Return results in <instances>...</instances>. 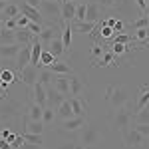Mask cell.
<instances>
[{
  "instance_id": "6da1fadb",
  "label": "cell",
  "mask_w": 149,
  "mask_h": 149,
  "mask_svg": "<svg viewBox=\"0 0 149 149\" xmlns=\"http://www.w3.org/2000/svg\"><path fill=\"white\" fill-rule=\"evenodd\" d=\"M38 10L42 12V16L46 18V20H50V24L48 26H62V2L60 0H42V4H40V8Z\"/></svg>"
},
{
  "instance_id": "7a4b0ae2",
  "label": "cell",
  "mask_w": 149,
  "mask_h": 149,
  "mask_svg": "<svg viewBox=\"0 0 149 149\" xmlns=\"http://www.w3.org/2000/svg\"><path fill=\"white\" fill-rule=\"evenodd\" d=\"M105 97H107V102L111 103L113 109L123 107V105H127V102H129V95H127L125 88H121V86H109L107 92H105Z\"/></svg>"
},
{
  "instance_id": "3957f363",
  "label": "cell",
  "mask_w": 149,
  "mask_h": 149,
  "mask_svg": "<svg viewBox=\"0 0 149 149\" xmlns=\"http://www.w3.org/2000/svg\"><path fill=\"white\" fill-rule=\"evenodd\" d=\"M111 123H113V127H117L121 131V135L131 129V113H129V107L127 105L115 109L113 115H111Z\"/></svg>"
},
{
  "instance_id": "277c9868",
  "label": "cell",
  "mask_w": 149,
  "mask_h": 149,
  "mask_svg": "<svg viewBox=\"0 0 149 149\" xmlns=\"http://www.w3.org/2000/svg\"><path fill=\"white\" fill-rule=\"evenodd\" d=\"M100 139H102V133H100V129L95 125H86L81 127V133H80V143L84 149L88 147H93V145H97L100 143Z\"/></svg>"
},
{
  "instance_id": "5b68a950",
  "label": "cell",
  "mask_w": 149,
  "mask_h": 149,
  "mask_svg": "<svg viewBox=\"0 0 149 149\" xmlns=\"http://www.w3.org/2000/svg\"><path fill=\"white\" fill-rule=\"evenodd\" d=\"M38 72H40V70L36 68V66H32V64H28V66H24L22 70H18L20 80H22L28 88H32L36 81H38Z\"/></svg>"
},
{
  "instance_id": "8992f818",
  "label": "cell",
  "mask_w": 149,
  "mask_h": 149,
  "mask_svg": "<svg viewBox=\"0 0 149 149\" xmlns=\"http://www.w3.org/2000/svg\"><path fill=\"white\" fill-rule=\"evenodd\" d=\"M58 36H62V26H44V30L38 34V40L42 42V44H50L54 38H58Z\"/></svg>"
},
{
  "instance_id": "52a82bcc",
  "label": "cell",
  "mask_w": 149,
  "mask_h": 149,
  "mask_svg": "<svg viewBox=\"0 0 149 149\" xmlns=\"http://www.w3.org/2000/svg\"><path fill=\"white\" fill-rule=\"evenodd\" d=\"M22 46L24 44H18V42H14V44H0V60H14L20 54Z\"/></svg>"
},
{
  "instance_id": "ba28073f",
  "label": "cell",
  "mask_w": 149,
  "mask_h": 149,
  "mask_svg": "<svg viewBox=\"0 0 149 149\" xmlns=\"http://www.w3.org/2000/svg\"><path fill=\"white\" fill-rule=\"evenodd\" d=\"M20 115V103L16 102H6L0 105V119H14V117H18Z\"/></svg>"
},
{
  "instance_id": "9c48e42d",
  "label": "cell",
  "mask_w": 149,
  "mask_h": 149,
  "mask_svg": "<svg viewBox=\"0 0 149 149\" xmlns=\"http://www.w3.org/2000/svg\"><path fill=\"white\" fill-rule=\"evenodd\" d=\"M46 95H48V103H46V105L54 107V109H58V107H60V103L64 102V100H68V97H66V95H64L62 92H58L54 86L46 88Z\"/></svg>"
},
{
  "instance_id": "30bf717a",
  "label": "cell",
  "mask_w": 149,
  "mask_h": 149,
  "mask_svg": "<svg viewBox=\"0 0 149 149\" xmlns=\"http://www.w3.org/2000/svg\"><path fill=\"white\" fill-rule=\"evenodd\" d=\"M88 125V119L84 117V115H74V117H70L66 121H62V127L66 129V131H78L81 127Z\"/></svg>"
},
{
  "instance_id": "8fae6325",
  "label": "cell",
  "mask_w": 149,
  "mask_h": 149,
  "mask_svg": "<svg viewBox=\"0 0 149 149\" xmlns=\"http://www.w3.org/2000/svg\"><path fill=\"white\" fill-rule=\"evenodd\" d=\"M76 8H78L76 0H64L62 2V22H72L76 18Z\"/></svg>"
},
{
  "instance_id": "7c38bea8",
  "label": "cell",
  "mask_w": 149,
  "mask_h": 149,
  "mask_svg": "<svg viewBox=\"0 0 149 149\" xmlns=\"http://www.w3.org/2000/svg\"><path fill=\"white\" fill-rule=\"evenodd\" d=\"M145 139L139 131H135V129H129V131H125L123 133V141H125L127 147H139V145H143L145 143Z\"/></svg>"
},
{
  "instance_id": "4fadbf2b",
  "label": "cell",
  "mask_w": 149,
  "mask_h": 149,
  "mask_svg": "<svg viewBox=\"0 0 149 149\" xmlns=\"http://www.w3.org/2000/svg\"><path fill=\"white\" fill-rule=\"evenodd\" d=\"M70 105H72V111L74 115H84L86 117V109H88V102L81 97V95H70Z\"/></svg>"
},
{
  "instance_id": "5bb4252c",
  "label": "cell",
  "mask_w": 149,
  "mask_h": 149,
  "mask_svg": "<svg viewBox=\"0 0 149 149\" xmlns=\"http://www.w3.org/2000/svg\"><path fill=\"white\" fill-rule=\"evenodd\" d=\"M32 100H34L36 103H40V105H44V107H46L48 95H46V86H44V84L36 81L34 86H32Z\"/></svg>"
},
{
  "instance_id": "9a60e30c",
  "label": "cell",
  "mask_w": 149,
  "mask_h": 149,
  "mask_svg": "<svg viewBox=\"0 0 149 149\" xmlns=\"http://www.w3.org/2000/svg\"><path fill=\"white\" fill-rule=\"evenodd\" d=\"M84 92H86V84H84L81 78L74 72V74L70 76V95H81Z\"/></svg>"
},
{
  "instance_id": "2e32d148",
  "label": "cell",
  "mask_w": 149,
  "mask_h": 149,
  "mask_svg": "<svg viewBox=\"0 0 149 149\" xmlns=\"http://www.w3.org/2000/svg\"><path fill=\"white\" fill-rule=\"evenodd\" d=\"M58 92H62L66 97H70V76H62V74H56V80L52 84Z\"/></svg>"
},
{
  "instance_id": "e0dca14e",
  "label": "cell",
  "mask_w": 149,
  "mask_h": 149,
  "mask_svg": "<svg viewBox=\"0 0 149 149\" xmlns=\"http://www.w3.org/2000/svg\"><path fill=\"white\" fill-rule=\"evenodd\" d=\"M26 115H28V119L42 121V115H44V105H40V103H36L34 100H32V102H30V105H28V109H26Z\"/></svg>"
},
{
  "instance_id": "ac0fdd59",
  "label": "cell",
  "mask_w": 149,
  "mask_h": 149,
  "mask_svg": "<svg viewBox=\"0 0 149 149\" xmlns=\"http://www.w3.org/2000/svg\"><path fill=\"white\" fill-rule=\"evenodd\" d=\"M48 68L52 70L54 74H62V76H72V74H74L72 66H70L68 62H64V60H56V62H54V64H50Z\"/></svg>"
},
{
  "instance_id": "d6986e66",
  "label": "cell",
  "mask_w": 149,
  "mask_h": 149,
  "mask_svg": "<svg viewBox=\"0 0 149 149\" xmlns=\"http://www.w3.org/2000/svg\"><path fill=\"white\" fill-rule=\"evenodd\" d=\"M30 58H32V44H24L22 50H20V54L16 56V60H18V70H22L24 66H28V64H30Z\"/></svg>"
},
{
  "instance_id": "ffe728a7",
  "label": "cell",
  "mask_w": 149,
  "mask_h": 149,
  "mask_svg": "<svg viewBox=\"0 0 149 149\" xmlns=\"http://www.w3.org/2000/svg\"><path fill=\"white\" fill-rule=\"evenodd\" d=\"M86 20L88 22H100L102 20V16H100V4L92 0V2H88V10H86Z\"/></svg>"
},
{
  "instance_id": "44dd1931",
  "label": "cell",
  "mask_w": 149,
  "mask_h": 149,
  "mask_svg": "<svg viewBox=\"0 0 149 149\" xmlns=\"http://www.w3.org/2000/svg\"><path fill=\"white\" fill-rule=\"evenodd\" d=\"M72 30H76V32H81V34H93V30H95V22H88V20H84V22H76V20H72Z\"/></svg>"
},
{
  "instance_id": "7402d4cb",
  "label": "cell",
  "mask_w": 149,
  "mask_h": 149,
  "mask_svg": "<svg viewBox=\"0 0 149 149\" xmlns=\"http://www.w3.org/2000/svg\"><path fill=\"white\" fill-rule=\"evenodd\" d=\"M14 34H16V42H18V44H32L36 40V36L32 34L28 28H16Z\"/></svg>"
},
{
  "instance_id": "603a6c76",
  "label": "cell",
  "mask_w": 149,
  "mask_h": 149,
  "mask_svg": "<svg viewBox=\"0 0 149 149\" xmlns=\"http://www.w3.org/2000/svg\"><path fill=\"white\" fill-rule=\"evenodd\" d=\"M56 117L60 121H66L70 117H74V111H72V105H70V100H64L60 103V107L56 109Z\"/></svg>"
},
{
  "instance_id": "cb8c5ba5",
  "label": "cell",
  "mask_w": 149,
  "mask_h": 149,
  "mask_svg": "<svg viewBox=\"0 0 149 149\" xmlns=\"http://www.w3.org/2000/svg\"><path fill=\"white\" fill-rule=\"evenodd\" d=\"M54 80H56V74H54L50 68H44V70H40V72H38V81H40V84H44L46 88H50V86L54 84Z\"/></svg>"
},
{
  "instance_id": "d4e9b609",
  "label": "cell",
  "mask_w": 149,
  "mask_h": 149,
  "mask_svg": "<svg viewBox=\"0 0 149 149\" xmlns=\"http://www.w3.org/2000/svg\"><path fill=\"white\" fill-rule=\"evenodd\" d=\"M18 16H20V4H16V2H8V6L0 14L2 20H6V18H18Z\"/></svg>"
},
{
  "instance_id": "484cf974",
  "label": "cell",
  "mask_w": 149,
  "mask_h": 149,
  "mask_svg": "<svg viewBox=\"0 0 149 149\" xmlns=\"http://www.w3.org/2000/svg\"><path fill=\"white\" fill-rule=\"evenodd\" d=\"M147 105H149V84L139 90V97H137V103H135V109L139 111V109H143Z\"/></svg>"
},
{
  "instance_id": "4316f807",
  "label": "cell",
  "mask_w": 149,
  "mask_h": 149,
  "mask_svg": "<svg viewBox=\"0 0 149 149\" xmlns=\"http://www.w3.org/2000/svg\"><path fill=\"white\" fill-rule=\"evenodd\" d=\"M52 54L56 58H60L64 52H66V48H64V42H62V36H58V38H54L52 42H50V48H48Z\"/></svg>"
},
{
  "instance_id": "83f0119b",
  "label": "cell",
  "mask_w": 149,
  "mask_h": 149,
  "mask_svg": "<svg viewBox=\"0 0 149 149\" xmlns=\"http://www.w3.org/2000/svg\"><path fill=\"white\" fill-rule=\"evenodd\" d=\"M44 121H34V119H28L26 121V129L24 131H28V133H40V135H44Z\"/></svg>"
},
{
  "instance_id": "f1b7e54d",
  "label": "cell",
  "mask_w": 149,
  "mask_h": 149,
  "mask_svg": "<svg viewBox=\"0 0 149 149\" xmlns=\"http://www.w3.org/2000/svg\"><path fill=\"white\" fill-rule=\"evenodd\" d=\"M16 42V34L10 28H0V44H14Z\"/></svg>"
},
{
  "instance_id": "f546056e",
  "label": "cell",
  "mask_w": 149,
  "mask_h": 149,
  "mask_svg": "<svg viewBox=\"0 0 149 149\" xmlns=\"http://www.w3.org/2000/svg\"><path fill=\"white\" fill-rule=\"evenodd\" d=\"M16 80V78H14V72H12V70H0V86H2V88H6V86H8V84H12V81Z\"/></svg>"
},
{
  "instance_id": "4dcf8cb0",
  "label": "cell",
  "mask_w": 149,
  "mask_h": 149,
  "mask_svg": "<svg viewBox=\"0 0 149 149\" xmlns=\"http://www.w3.org/2000/svg\"><path fill=\"white\" fill-rule=\"evenodd\" d=\"M93 66H102V68L103 66H113V52H107V50H105L102 54V58H100Z\"/></svg>"
},
{
  "instance_id": "1f68e13d",
  "label": "cell",
  "mask_w": 149,
  "mask_h": 149,
  "mask_svg": "<svg viewBox=\"0 0 149 149\" xmlns=\"http://www.w3.org/2000/svg\"><path fill=\"white\" fill-rule=\"evenodd\" d=\"M131 121H137V123H149V105H147V107H143V109H139L137 113L131 117Z\"/></svg>"
},
{
  "instance_id": "d6a6232c",
  "label": "cell",
  "mask_w": 149,
  "mask_h": 149,
  "mask_svg": "<svg viewBox=\"0 0 149 149\" xmlns=\"http://www.w3.org/2000/svg\"><path fill=\"white\" fill-rule=\"evenodd\" d=\"M131 50L129 44H121V42H115L113 40V46H111V52H113V56H123Z\"/></svg>"
},
{
  "instance_id": "836d02e7",
  "label": "cell",
  "mask_w": 149,
  "mask_h": 149,
  "mask_svg": "<svg viewBox=\"0 0 149 149\" xmlns=\"http://www.w3.org/2000/svg\"><path fill=\"white\" fill-rule=\"evenodd\" d=\"M22 135L28 143H34V145H40V147H42V143H44V135H40V133H28V131H24Z\"/></svg>"
},
{
  "instance_id": "e575fe53",
  "label": "cell",
  "mask_w": 149,
  "mask_h": 149,
  "mask_svg": "<svg viewBox=\"0 0 149 149\" xmlns=\"http://www.w3.org/2000/svg\"><path fill=\"white\" fill-rule=\"evenodd\" d=\"M58 58L54 56V54H52V52H50V50H44V52H42V56H40V66H50V64H54V62H56Z\"/></svg>"
},
{
  "instance_id": "d590c367",
  "label": "cell",
  "mask_w": 149,
  "mask_h": 149,
  "mask_svg": "<svg viewBox=\"0 0 149 149\" xmlns=\"http://www.w3.org/2000/svg\"><path fill=\"white\" fill-rule=\"evenodd\" d=\"M131 129L139 131L143 137H149V123H137V121H131Z\"/></svg>"
},
{
  "instance_id": "8d00e7d4",
  "label": "cell",
  "mask_w": 149,
  "mask_h": 149,
  "mask_svg": "<svg viewBox=\"0 0 149 149\" xmlns=\"http://www.w3.org/2000/svg\"><path fill=\"white\" fill-rule=\"evenodd\" d=\"M86 10H88V4H81V2H78V8H76V22H84L86 20Z\"/></svg>"
},
{
  "instance_id": "74e56055",
  "label": "cell",
  "mask_w": 149,
  "mask_h": 149,
  "mask_svg": "<svg viewBox=\"0 0 149 149\" xmlns=\"http://www.w3.org/2000/svg\"><path fill=\"white\" fill-rule=\"evenodd\" d=\"M54 117H56V113H54V107L46 105V107H44V115H42V121L48 125V123H52V121H54Z\"/></svg>"
},
{
  "instance_id": "f35d334b",
  "label": "cell",
  "mask_w": 149,
  "mask_h": 149,
  "mask_svg": "<svg viewBox=\"0 0 149 149\" xmlns=\"http://www.w3.org/2000/svg\"><path fill=\"white\" fill-rule=\"evenodd\" d=\"M133 28L137 30V28H149V18L143 14V16H139V18H135L133 20Z\"/></svg>"
},
{
  "instance_id": "ab89813d",
  "label": "cell",
  "mask_w": 149,
  "mask_h": 149,
  "mask_svg": "<svg viewBox=\"0 0 149 149\" xmlns=\"http://www.w3.org/2000/svg\"><path fill=\"white\" fill-rule=\"evenodd\" d=\"M103 52H105V50H103V46H100V44H93V46H92V60H93V64L102 58Z\"/></svg>"
},
{
  "instance_id": "60d3db41",
  "label": "cell",
  "mask_w": 149,
  "mask_h": 149,
  "mask_svg": "<svg viewBox=\"0 0 149 149\" xmlns=\"http://www.w3.org/2000/svg\"><path fill=\"white\" fill-rule=\"evenodd\" d=\"M26 28H28V30H30V32H32L34 36H38L40 32H42V30H44V26H42V24H36V22H30L28 26H26Z\"/></svg>"
},
{
  "instance_id": "b9f144b4",
  "label": "cell",
  "mask_w": 149,
  "mask_h": 149,
  "mask_svg": "<svg viewBox=\"0 0 149 149\" xmlns=\"http://www.w3.org/2000/svg\"><path fill=\"white\" fill-rule=\"evenodd\" d=\"M0 137L2 139H6V141H14V139H16V133H12V131H8V129H6V127H4V129H0Z\"/></svg>"
},
{
  "instance_id": "7bdbcfd3",
  "label": "cell",
  "mask_w": 149,
  "mask_h": 149,
  "mask_svg": "<svg viewBox=\"0 0 149 149\" xmlns=\"http://www.w3.org/2000/svg\"><path fill=\"white\" fill-rule=\"evenodd\" d=\"M100 4V8H115L117 6V0H95Z\"/></svg>"
},
{
  "instance_id": "ee69618b",
  "label": "cell",
  "mask_w": 149,
  "mask_h": 149,
  "mask_svg": "<svg viewBox=\"0 0 149 149\" xmlns=\"http://www.w3.org/2000/svg\"><path fill=\"white\" fill-rule=\"evenodd\" d=\"M16 20H18V28H26V26H28V24L32 22V20H30V18H28V16H26V14H22V12H20V16H18V18H16Z\"/></svg>"
},
{
  "instance_id": "f6af8a7d",
  "label": "cell",
  "mask_w": 149,
  "mask_h": 149,
  "mask_svg": "<svg viewBox=\"0 0 149 149\" xmlns=\"http://www.w3.org/2000/svg\"><path fill=\"white\" fill-rule=\"evenodd\" d=\"M100 28H102V38H111L113 36V28L111 26L105 24V26H100Z\"/></svg>"
},
{
  "instance_id": "bcb514c9",
  "label": "cell",
  "mask_w": 149,
  "mask_h": 149,
  "mask_svg": "<svg viewBox=\"0 0 149 149\" xmlns=\"http://www.w3.org/2000/svg\"><path fill=\"white\" fill-rule=\"evenodd\" d=\"M4 28L16 30V28H18V20H16V18H6V20H4Z\"/></svg>"
},
{
  "instance_id": "7dc6e473",
  "label": "cell",
  "mask_w": 149,
  "mask_h": 149,
  "mask_svg": "<svg viewBox=\"0 0 149 149\" xmlns=\"http://www.w3.org/2000/svg\"><path fill=\"white\" fill-rule=\"evenodd\" d=\"M60 149H84V147L78 145V141H68V143H62Z\"/></svg>"
},
{
  "instance_id": "c3c4849f",
  "label": "cell",
  "mask_w": 149,
  "mask_h": 149,
  "mask_svg": "<svg viewBox=\"0 0 149 149\" xmlns=\"http://www.w3.org/2000/svg\"><path fill=\"white\" fill-rule=\"evenodd\" d=\"M115 42H121V44H129V42H131V36H127V34H115Z\"/></svg>"
},
{
  "instance_id": "681fc988",
  "label": "cell",
  "mask_w": 149,
  "mask_h": 149,
  "mask_svg": "<svg viewBox=\"0 0 149 149\" xmlns=\"http://www.w3.org/2000/svg\"><path fill=\"white\" fill-rule=\"evenodd\" d=\"M123 28H125V24H123V20H117L113 26V32L117 34V32H123Z\"/></svg>"
},
{
  "instance_id": "f907efd6",
  "label": "cell",
  "mask_w": 149,
  "mask_h": 149,
  "mask_svg": "<svg viewBox=\"0 0 149 149\" xmlns=\"http://www.w3.org/2000/svg\"><path fill=\"white\" fill-rule=\"evenodd\" d=\"M28 6H32V8H40V4H42V0H24Z\"/></svg>"
},
{
  "instance_id": "816d5d0a",
  "label": "cell",
  "mask_w": 149,
  "mask_h": 149,
  "mask_svg": "<svg viewBox=\"0 0 149 149\" xmlns=\"http://www.w3.org/2000/svg\"><path fill=\"white\" fill-rule=\"evenodd\" d=\"M0 149H12V143L10 141H6V139L0 137Z\"/></svg>"
},
{
  "instance_id": "f5cc1de1",
  "label": "cell",
  "mask_w": 149,
  "mask_h": 149,
  "mask_svg": "<svg viewBox=\"0 0 149 149\" xmlns=\"http://www.w3.org/2000/svg\"><path fill=\"white\" fill-rule=\"evenodd\" d=\"M135 4H137L139 8H141V10H143V14H145V12H147V2H145V0H135Z\"/></svg>"
},
{
  "instance_id": "db71d44e",
  "label": "cell",
  "mask_w": 149,
  "mask_h": 149,
  "mask_svg": "<svg viewBox=\"0 0 149 149\" xmlns=\"http://www.w3.org/2000/svg\"><path fill=\"white\" fill-rule=\"evenodd\" d=\"M20 149H40V145H34V143H28V141H26Z\"/></svg>"
},
{
  "instance_id": "11a10c76",
  "label": "cell",
  "mask_w": 149,
  "mask_h": 149,
  "mask_svg": "<svg viewBox=\"0 0 149 149\" xmlns=\"http://www.w3.org/2000/svg\"><path fill=\"white\" fill-rule=\"evenodd\" d=\"M6 6H8V2H6V0H0V14L4 12V8H6Z\"/></svg>"
},
{
  "instance_id": "9f6ffc18",
  "label": "cell",
  "mask_w": 149,
  "mask_h": 149,
  "mask_svg": "<svg viewBox=\"0 0 149 149\" xmlns=\"http://www.w3.org/2000/svg\"><path fill=\"white\" fill-rule=\"evenodd\" d=\"M76 2H81V4H88V2H92V0H76Z\"/></svg>"
},
{
  "instance_id": "6f0895ef",
  "label": "cell",
  "mask_w": 149,
  "mask_h": 149,
  "mask_svg": "<svg viewBox=\"0 0 149 149\" xmlns=\"http://www.w3.org/2000/svg\"><path fill=\"white\" fill-rule=\"evenodd\" d=\"M145 16H147V18H149V8H147V12H145Z\"/></svg>"
},
{
  "instance_id": "680465c9",
  "label": "cell",
  "mask_w": 149,
  "mask_h": 149,
  "mask_svg": "<svg viewBox=\"0 0 149 149\" xmlns=\"http://www.w3.org/2000/svg\"><path fill=\"white\" fill-rule=\"evenodd\" d=\"M6 2H18V0H6Z\"/></svg>"
},
{
  "instance_id": "91938a15",
  "label": "cell",
  "mask_w": 149,
  "mask_h": 149,
  "mask_svg": "<svg viewBox=\"0 0 149 149\" xmlns=\"http://www.w3.org/2000/svg\"><path fill=\"white\" fill-rule=\"evenodd\" d=\"M145 2H147V8H149V0H145Z\"/></svg>"
},
{
  "instance_id": "94428289",
  "label": "cell",
  "mask_w": 149,
  "mask_h": 149,
  "mask_svg": "<svg viewBox=\"0 0 149 149\" xmlns=\"http://www.w3.org/2000/svg\"><path fill=\"white\" fill-rule=\"evenodd\" d=\"M60 2H64V0H60Z\"/></svg>"
},
{
  "instance_id": "6125c7cd",
  "label": "cell",
  "mask_w": 149,
  "mask_h": 149,
  "mask_svg": "<svg viewBox=\"0 0 149 149\" xmlns=\"http://www.w3.org/2000/svg\"><path fill=\"white\" fill-rule=\"evenodd\" d=\"M12 149H14V147H12Z\"/></svg>"
},
{
  "instance_id": "be15d7a7",
  "label": "cell",
  "mask_w": 149,
  "mask_h": 149,
  "mask_svg": "<svg viewBox=\"0 0 149 149\" xmlns=\"http://www.w3.org/2000/svg\"><path fill=\"white\" fill-rule=\"evenodd\" d=\"M40 149H42V147H40Z\"/></svg>"
}]
</instances>
